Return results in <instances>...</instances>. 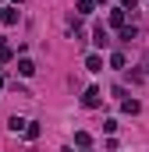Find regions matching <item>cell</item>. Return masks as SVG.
<instances>
[{
	"label": "cell",
	"mask_w": 149,
	"mask_h": 152,
	"mask_svg": "<svg viewBox=\"0 0 149 152\" xmlns=\"http://www.w3.org/2000/svg\"><path fill=\"white\" fill-rule=\"evenodd\" d=\"M100 103H103V92H100V88H85V96H82V106H85V110H96Z\"/></svg>",
	"instance_id": "1"
},
{
	"label": "cell",
	"mask_w": 149,
	"mask_h": 152,
	"mask_svg": "<svg viewBox=\"0 0 149 152\" xmlns=\"http://www.w3.org/2000/svg\"><path fill=\"white\" fill-rule=\"evenodd\" d=\"M110 25H114V28H124V25H128V11H124V7L110 11Z\"/></svg>",
	"instance_id": "2"
},
{
	"label": "cell",
	"mask_w": 149,
	"mask_h": 152,
	"mask_svg": "<svg viewBox=\"0 0 149 152\" xmlns=\"http://www.w3.org/2000/svg\"><path fill=\"white\" fill-rule=\"evenodd\" d=\"M92 42H96L100 50H103V46H110V36H107V28H103V25H96V32H92Z\"/></svg>",
	"instance_id": "3"
},
{
	"label": "cell",
	"mask_w": 149,
	"mask_h": 152,
	"mask_svg": "<svg viewBox=\"0 0 149 152\" xmlns=\"http://www.w3.org/2000/svg\"><path fill=\"white\" fill-rule=\"evenodd\" d=\"M25 124H29L25 117H11V120H7V131H14V134H21V131H25Z\"/></svg>",
	"instance_id": "4"
},
{
	"label": "cell",
	"mask_w": 149,
	"mask_h": 152,
	"mask_svg": "<svg viewBox=\"0 0 149 152\" xmlns=\"http://www.w3.org/2000/svg\"><path fill=\"white\" fill-rule=\"evenodd\" d=\"M18 75H36V64H32V60H29V57H21V60H18Z\"/></svg>",
	"instance_id": "5"
},
{
	"label": "cell",
	"mask_w": 149,
	"mask_h": 152,
	"mask_svg": "<svg viewBox=\"0 0 149 152\" xmlns=\"http://www.w3.org/2000/svg\"><path fill=\"white\" fill-rule=\"evenodd\" d=\"M74 145H78V149H89V145H92V134H89V131H78V134H74Z\"/></svg>",
	"instance_id": "6"
},
{
	"label": "cell",
	"mask_w": 149,
	"mask_h": 152,
	"mask_svg": "<svg viewBox=\"0 0 149 152\" xmlns=\"http://www.w3.org/2000/svg\"><path fill=\"white\" fill-rule=\"evenodd\" d=\"M121 110H124V113H139V110H142V106H139V99H121Z\"/></svg>",
	"instance_id": "7"
},
{
	"label": "cell",
	"mask_w": 149,
	"mask_h": 152,
	"mask_svg": "<svg viewBox=\"0 0 149 152\" xmlns=\"http://www.w3.org/2000/svg\"><path fill=\"white\" fill-rule=\"evenodd\" d=\"M135 36H139V28H135V25H124V28H121V36H117V39H121V42H131Z\"/></svg>",
	"instance_id": "8"
},
{
	"label": "cell",
	"mask_w": 149,
	"mask_h": 152,
	"mask_svg": "<svg viewBox=\"0 0 149 152\" xmlns=\"http://www.w3.org/2000/svg\"><path fill=\"white\" fill-rule=\"evenodd\" d=\"M74 11H78V14H92V11H96V4H92V0H78V4H74Z\"/></svg>",
	"instance_id": "9"
},
{
	"label": "cell",
	"mask_w": 149,
	"mask_h": 152,
	"mask_svg": "<svg viewBox=\"0 0 149 152\" xmlns=\"http://www.w3.org/2000/svg\"><path fill=\"white\" fill-rule=\"evenodd\" d=\"M21 134H25V138H29V142H36V138H39V124H32V120H29V124H25V131H21Z\"/></svg>",
	"instance_id": "10"
},
{
	"label": "cell",
	"mask_w": 149,
	"mask_h": 152,
	"mask_svg": "<svg viewBox=\"0 0 149 152\" xmlns=\"http://www.w3.org/2000/svg\"><path fill=\"white\" fill-rule=\"evenodd\" d=\"M85 67H89V71H103V57H96V53H92V57L85 60Z\"/></svg>",
	"instance_id": "11"
},
{
	"label": "cell",
	"mask_w": 149,
	"mask_h": 152,
	"mask_svg": "<svg viewBox=\"0 0 149 152\" xmlns=\"http://www.w3.org/2000/svg\"><path fill=\"white\" fill-rule=\"evenodd\" d=\"M0 21H4V25H14V21H18V11H0Z\"/></svg>",
	"instance_id": "12"
},
{
	"label": "cell",
	"mask_w": 149,
	"mask_h": 152,
	"mask_svg": "<svg viewBox=\"0 0 149 152\" xmlns=\"http://www.w3.org/2000/svg\"><path fill=\"white\" fill-rule=\"evenodd\" d=\"M128 60H124V53H110V67H124Z\"/></svg>",
	"instance_id": "13"
},
{
	"label": "cell",
	"mask_w": 149,
	"mask_h": 152,
	"mask_svg": "<svg viewBox=\"0 0 149 152\" xmlns=\"http://www.w3.org/2000/svg\"><path fill=\"white\" fill-rule=\"evenodd\" d=\"M121 7H124V11H128V7L135 11V0H121Z\"/></svg>",
	"instance_id": "14"
},
{
	"label": "cell",
	"mask_w": 149,
	"mask_h": 152,
	"mask_svg": "<svg viewBox=\"0 0 149 152\" xmlns=\"http://www.w3.org/2000/svg\"><path fill=\"white\" fill-rule=\"evenodd\" d=\"M4 50H7V46H4V39H0V53H4Z\"/></svg>",
	"instance_id": "15"
},
{
	"label": "cell",
	"mask_w": 149,
	"mask_h": 152,
	"mask_svg": "<svg viewBox=\"0 0 149 152\" xmlns=\"http://www.w3.org/2000/svg\"><path fill=\"white\" fill-rule=\"evenodd\" d=\"M92 4H107V0H92Z\"/></svg>",
	"instance_id": "16"
},
{
	"label": "cell",
	"mask_w": 149,
	"mask_h": 152,
	"mask_svg": "<svg viewBox=\"0 0 149 152\" xmlns=\"http://www.w3.org/2000/svg\"><path fill=\"white\" fill-rule=\"evenodd\" d=\"M60 152H74V149H60Z\"/></svg>",
	"instance_id": "17"
},
{
	"label": "cell",
	"mask_w": 149,
	"mask_h": 152,
	"mask_svg": "<svg viewBox=\"0 0 149 152\" xmlns=\"http://www.w3.org/2000/svg\"><path fill=\"white\" fill-rule=\"evenodd\" d=\"M82 152H89V149H82Z\"/></svg>",
	"instance_id": "18"
}]
</instances>
